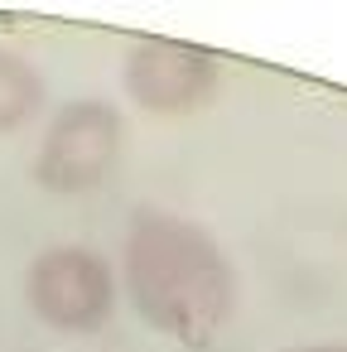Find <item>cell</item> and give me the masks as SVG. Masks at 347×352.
I'll use <instances>...</instances> for the list:
<instances>
[{
    "mask_svg": "<svg viewBox=\"0 0 347 352\" xmlns=\"http://www.w3.org/2000/svg\"><path fill=\"white\" fill-rule=\"evenodd\" d=\"M121 285L135 314L183 347H208L241 304V280L222 241L203 222L164 208H140L131 217Z\"/></svg>",
    "mask_w": 347,
    "mask_h": 352,
    "instance_id": "cell-1",
    "label": "cell"
},
{
    "mask_svg": "<svg viewBox=\"0 0 347 352\" xmlns=\"http://www.w3.org/2000/svg\"><path fill=\"white\" fill-rule=\"evenodd\" d=\"M126 97L150 116H188L212 102L222 82V63L212 49L179 39H140L121 68Z\"/></svg>",
    "mask_w": 347,
    "mask_h": 352,
    "instance_id": "cell-4",
    "label": "cell"
},
{
    "mask_svg": "<svg viewBox=\"0 0 347 352\" xmlns=\"http://www.w3.org/2000/svg\"><path fill=\"white\" fill-rule=\"evenodd\" d=\"M294 352H347V342H304Z\"/></svg>",
    "mask_w": 347,
    "mask_h": 352,
    "instance_id": "cell-6",
    "label": "cell"
},
{
    "mask_svg": "<svg viewBox=\"0 0 347 352\" xmlns=\"http://www.w3.org/2000/svg\"><path fill=\"white\" fill-rule=\"evenodd\" d=\"M116 265L97 246H49L25 270V304L54 333H97L116 314Z\"/></svg>",
    "mask_w": 347,
    "mask_h": 352,
    "instance_id": "cell-3",
    "label": "cell"
},
{
    "mask_svg": "<svg viewBox=\"0 0 347 352\" xmlns=\"http://www.w3.org/2000/svg\"><path fill=\"white\" fill-rule=\"evenodd\" d=\"M121 150H126V116L116 111V102L73 97L49 116L30 174L44 193L78 198L111 179V169L121 164Z\"/></svg>",
    "mask_w": 347,
    "mask_h": 352,
    "instance_id": "cell-2",
    "label": "cell"
},
{
    "mask_svg": "<svg viewBox=\"0 0 347 352\" xmlns=\"http://www.w3.org/2000/svg\"><path fill=\"white\" fill-rule=\"evenodd\" d=\"M44 102H49L44 73H39L25 54H15V49L0 44V135L25 131V126L44 111Z\"/></svg>",
    "mask_w": 347,
    "mask_h": 352,
    "instance_id": "cell-5",
    "label": "cell"
}]
</instances>
